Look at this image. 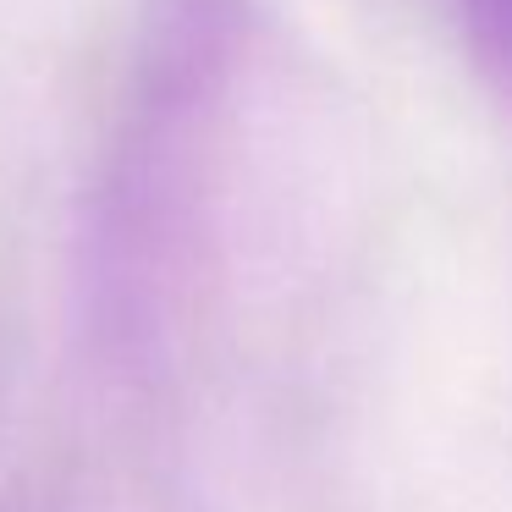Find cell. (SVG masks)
<instances>
[{
  "label": "cell",
  "mask_w": 512,
  "mask_h": 512,
  "mask_svg": "<svg viewBox=\"0 0 512 512\" xmlns=\"http://www.w3.org/2000/svg\"><path fill=\"white\" fill-rule=\"evenodd\" d=\"M457 12H463V34L474 45V61L512 100V0H457Z\"/></svg>",
  "instance_id": "1"
}]
</instances>
